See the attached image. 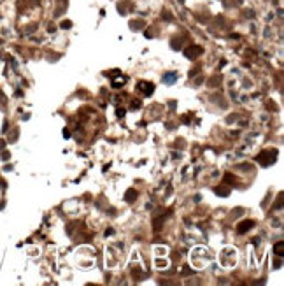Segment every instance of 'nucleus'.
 I'll list each match as a JSON object with an SVG mask.
<instances>
[{"instance_id":"f257e3e1","label":"nucleus","mask_w":284,"mask_h":286,"mask_svg":"<svg viewBox=\"0 0 284 286\" xmlns=\"http://www.w3.org/2000/svg\"><path fill=\"white\" fill-rule=\"evenodd\" d=\"M251 226H253V221H244L242 225H239L237 230H239V234H244V232H245V230H249Z\"/></svg>"},{"instance_id":"f03ea898","label":"nucleus","mask_w":284,"mask_h":286,"mask_svg":"<svg viewBox=\"0 0 284 286\" xmlns=\"http://www.w3.org/2000/svg\"><path fill=\"white\" fill-rule=\"evenodd\" d=\"M139 90H142L144 93H147V95H149V93H151L153 90H154V88H153V84H146V82H140V84H139Z\"/></svg>"},{"instance_id":"7ed1b4c3","label":"nucleus","mask_w":284,"mask_h":286,"mask_svg":"<svg viewBox=\"0 0 284 286\" xmlns=\"http://www.w3.org/2000/svg\"><path fill=\"white\" fill-rule=\"evenodd\" d=\"M275 253L279 256L284 255V242H277V244H275Z\"/></svg>"},{"instance_id":"20e7f679","label":"nucleus","mask_w":284,"mask_h":286,"mask_svg":"<svg viewBox=\"0 0 284 286\" xmlns=\"http://www.w3.org/2000/svg\"><path fill=\"white\" fill-rule=\"evenodd\" d=\"M126 195H128V197H126V200H132V198H133V190H130Z\"/></svg>"}]
</instances>
